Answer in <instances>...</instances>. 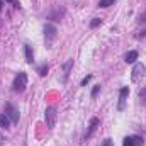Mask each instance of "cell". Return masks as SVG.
<instances>
[{
	"mask_svg": "<svg viewBox=\"0 0 146 146\" xmlns=\"http://www.w3.org/2000/svg\"><path fill=\"white\" fill-rule=\"evenodd\" d=\"M5 114L12 122H19V110L15 109L12 104H5Z\"/></svg>",
	"mask_w": 146,
	"mask_h": 146,
	"instance_id": "6",
	"label": "cell"
},
{
	"mask_svg": "<svg viewBox=\"0 0 146 146\" xmlns=\"http://www.w3.org/2000/svg\"><path fill=\"white\" fill-rule=\"evenodd\" d=\"M10 119L7 117V114H0V127H3V129H9L10 127Z\"/></svg>",
	"mask_w": 146,
	"mask_h": 146,
	"instance_id": "10",
	"label": "cell"
},
{
	"mask_svg": "<svg viewBox=\"0 0 146 146\" xmlns=\"http://www.w3.org/2000/svg\"><path fill=\"white\" fill-rule=\"evenodd\" d=\"M99 124H100V121L97 119V117H92L90 119V124H88V129H87V133H85V139H88V138H92V134L95 133V129L99 127Z\"/></svg>",
	"mask_w": 146,
	"mask_h": 146,
	"instance_id": "7",
	"label": "cell"
},
{
	"mask_svg": "<svg viewBox=\"0 0 146 146\" xmlns=\"http://www.w3.org/2000/svg\"><path fill=\"white\" fill-rule=\"evenodd\" d=\"M90 80H92V75H87V76H85V78L82 80V85H87V83H88Z\"/></svg>",
	"mask_w": 146,
	"mask_h": 146,
	"instance_id": "19",
	"label": "cell"
},
{
	"mask_svg": "<svg viewBox=\"0 0 146 146\" xmlns=\"http://www.w3.org/2000/svg\"><path fill=\"white\" fill-rule=\"evenodd\" d=\"M127 95H129V88H127V87H122L121 92H119V106H117L119 110L124 109V102H126V97H127Z\"/></svg>",
	"mask_w": 146,
	"mask_h": 146,
	"instance_id": "8",
	"label": "cell"
},
{
	"mask_svg": "<svg viewBox=\"0 0 146 146\" xmlns=\"http://www.w3.org/2000/svg\"><path fill=\"white\" fill-rule=\"evenodd\" d=\"M56 117H58V114H56V107L54 106H49L46 112H44V119H46V126L49 127V129H53L54 126H56Z\"/></svg>",
	"mask_w": 146,
	"mask_h": 146,
	"instance_id": "1",
	"label": "cell"
},
{
	"mask_svg": "<svg viewBox=\"0 0 146 146\" xmlns=\"http://www.w3.org/2000/svg\"><path fill=\"white\" fill-rule=\"evenodd\" d=\"M122 146H145V139L138 134H131V136H126Z\"/></svg>",
	"mask_w": 146,
	"mask_h": 146,
	"instance_id": "3",
	"label": "cell"
},
{
	"mask_svg": "<svg viewBox=\"0 0 146 146\" xmlns=\"http://www.w3.org/2000/svg\"><path fill=\"white\" fill-rule=\"evenodd\" d=\"M100 24H102L100 19H92V21H90V27H99Z\"/></svg>",
	"mask_w": 146,
	"mask_h": 146,
	"instance_id": "16",
	"label": "cell"
},
{
	"mask_svg": "<svg viewBox=\"0 0 146 146\" xmlns=\"http://www.w3.org/2000/svg\"><path fill=\"white\" fill-rule=\"evenodd\" d=\"M56 36H58L56 27H54L53 24H46V26H44V37H46V42L51 44V42L56 39Z\"/></svg>",
	"mask_w": 146,
	"mask_h": 146,
	"instance_id": "4",
	"label": "cell"
},
{
	"mask_svg": "<svg viewBox=\"0 0 146 146\" xmlns=\"http://www.w3.org/2000/svg\"><path fill=\"white\" fill-rule=\"evenodd\" d=\"M124 60H126V63H134V61L138 60V51H129V53L124 56Z\"/></svg>",
	"mask_w": 146,
	"mask_h": 146,
	"instance_id": "11",
	"label": "cell"
},
{
	"mask_svg": "<svg viewBox=\"0 0 146 146\" xmlns=\"http://www.w3.org/2000/svg\"><path fill=\"white\" fill-rule=\"evenodd\" d=\"M37 73H39V76H44V75L48 73V65H41V66L37 68Z\"/></svg>",
	"mask_w": 146,
	"mask_h": 146,
	"instance_id": "15",
	"label": "cell"
},
{
	"mask_svg": "<svg viewBox=\"0 0 146 146\" xmlns=\"http://www.w3.org/2000/svg\"><path fill=\"white\" fill-rule=\"evenodd\" d=\"M146 73V66L143 63H136L134 65V68H133V75H131V78H133V82H139L143 76H145Z\"/></svg>",
	"mask_w": 146,
	"mask_h": 146,
	"instance_id": "5",
	"label": "cell"
},
{
	"mask_svg": "<svg viewBox=\"0 0 146 146\" xmlns=\"http://www.w3.org/2000/svg\"><path fill=\"white\" fill-rule=\"evenodd\" d=\"M114 2H115V0H100V2H99V7L106 9V7H110V5H114Z\"/></svg>",
	"mask_w": 146,
	"mask_h": 146,
	"instance_id": "14",
	"label": "cell"
},
{
	"mask_svg": "<svg viewBox=\"0 0 146 146\" xmlns=\"http://www.w3.org/2000/svg\"><path fill=\"white\" fill-rule=\"evenodd\" d=\"M73 66V60H68L65 65H63V78H61V82L65 83L66 80H68V76H70V70H72Z\"/></svg>",
	"mask_w": 146,
	"mask_h": 146,
	"instance_id": "9",
	"label": "cell"
},
{
	"mask_svg": "<svg viewBox=\"0 0 146 146\" xmlns=\"http://www.w3.org/2000/svg\"><path fill=\"white\" fill-rule=\"evenodd\" d=\"M5 2H12V3H14V2H15V0H5Z\"/></svg>",
	"mask_w": 146,
	"mask_h": 146,
	"instance_id": "22",
	"label": "cell"
},
{
	"mask_svg": "<svg viewBox=\"0 0 146 146\" xmlns=\"http://www.w3.org/2000/svg\"><path fill=\"white\" fill-rule=\"evenodd\" d=\"M26 61H27V63H33V61H34V54H33L31 46H26Z\"/></svg>",
	"mask_w": 146,
	"mask_h": 146,
	"instance_id": "12",
	"label": "cell"
},
{
	"mask_svg": "<svg viewBox=\"0 0 146 146\" xmlns=\"http://www.w3.org/2000/svg\"><path fill=\"white\" fill-rule=\"evenodd\" d=\"M26 85H27V75L24 72L17 73L15 78H14V83H12L14 90H15V92H22V90L26 88Z\"/></svg>",
	"mask_w": 146,
	"mask_h": 146,
	"instance_id": "2",
	"label": "cell"
},
{
	"mask_svg": "<svg viewBox=\"0 0 146 146\" xmlns=\"http://www.w3.org/2000/svg\"><path fill=\"white\" fill-rule=\"evenodd\" d=\"M138 22H143V24L146 22V12H145V14H139V17H138Z\"/></svg>",
	"mask_w": 146,
	"mask_h": 146,
	"instance_id": "20",
	"label": "cell"
},
{
	"mask_svg": "<svg viewBox=\"0 0 146 146\" xmlns=\"http://www.w3.org/2000/svg\"><path fill=\"white\" fill-rule=\"evenodd\" d=\"M0 10H2V0H0Z\"/></svg>",
	"mask_w": 146,
	"mask_h": 146,
	"instance_id": "23",
	"label": "cell"
},
{
	"mask_svg": "<svg viewBox=\"0 0 146 146\" xmlns=\"http://www.w3.org/2000/svg\"><path fill=\"white\" fill-rule=\"evenodd\" d=\"M138 97H139V102H141V106H145V107H146V87H143V88L139 90Z\"/></svg>",
	"mask_w": 146,
	"mask_h": 146,
	"instance_id": "13",
	"label": "cell"
},
{
	"mask_svg": "<svg viewBox=\"0 0 146 146\" xmlns=\"http://www.w3.org/2000/svg\"><path fill=\"white\" fill-rule=\"evenodd\" d=\"M99 90H100V85H95V87H94V90H92V97H97Z\"/></svg>",
	"mask_w": 146,
	"mask_h": 146,
	"instance_id": "17",
	"label": "cell"
},
{
	"mask_svg": "<svg viewBox=\"0 0 146 146\" xmlns=\"http://www.w3.org/2000/svg\"><path fill=\"white\" fill-rule=\"evenodd\" d=\"M100 146H114V143H112V139L107 138V139H104V143H102Z\"/></svg>",
	"mask_w": 146,
	"mask_h": 146,
	"instance_id": "18",
	"label": "cell"
},
{
	"mask_svg": "<svg viewBox=\"0 0 146 146\" xmlns=\"http://www.w3.org/2000/svg\"><path fill=\"white\" fill-rule=\"evenodd\" d=\"M145 36H146V31H143L141 34H138V37H145Z\"/></svg>",
	"mask_w": 146,
	"mask_h": 146,
	"instance_id": "21",
	"label": "cell"
}]
</instances>
